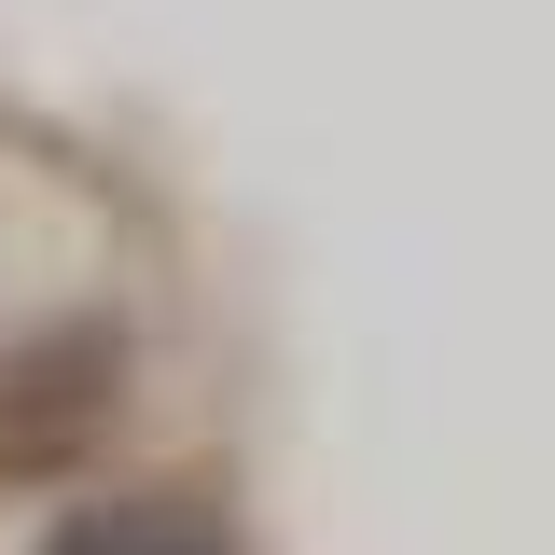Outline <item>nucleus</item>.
Masks as SVG:
<instances>
[{"label":"nucleus","instance_id":"obj_2","mask_svg":"<svg viewBox=\"0 0 555 555\" xmlns=\"http://www.w3.org/2000/svg\"><path fill=\"white\" fill-rule=\"evenodd\" d=\"M0 555H264V514L222 444H139L112 473L56 486V500H14Z\"/></svg>","mask_w":555,"mask_h":555},{"label":"nucleus","instance_id":"obj_1","mask_svg":"<svg viewBox=\"0 0 555 555\" xmlns=\"http://www.w3.org/2000/svg\"><path fill=\"white\" fill-rule=\"evenodd\" d=\"M153 389H167V278L139 250L28 292L0 320V500H56L139 444H181L153 430Z\"/></svg>","mask_w":555,"mask_h":555},{"label":"nucleus","instance_id":"obj_3","mask_svg":"<svg viewBox=\"0 0 555 555\" xmlns=\"http://www.w3.org/2000/svg\"><path fill=\"white\" fill-rule=\"evenodd\" d=\"M0 320H14V306H0Z\"/></svg>","mask_w":555,"mask_h":555}]
</instances>
